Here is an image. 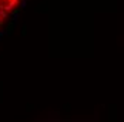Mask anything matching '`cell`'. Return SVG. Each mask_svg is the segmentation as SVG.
<instances>
[{"mask_svg": "<svg viewBox=\"0 0 124 122\" xmlns=\"http://www.w3.org/2000/svg\"><path fill=\"white\" fill-rule=\"evenodd\" d=\"M19 4L20 0H0V28H3L9 17L19 9Z\"/></svg>", "mask_w": 124, "mask_h": 122, "instance_id": "6da1fadb", "label": "cell"}]
</instances>
